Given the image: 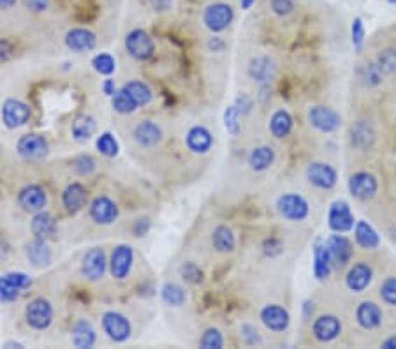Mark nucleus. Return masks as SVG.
<instances>
[{"label": "nucleus", "mask_w": 396, "mask_h": 349, "mask_svg": "<svg viewBox=\"0 0 396 349\" xmlns=\"http://www.w3.org/2000/svg\"><path fill=\"white\" fill-rule=\"evenodd\" d=\"M277 212L289 223H301L310 214V205L301 194L285 193L277 200Z\"/></svg>", "instance_id": "nucleus-2"}, {"label": "nucleus", "mask_w": 396, "mask_h": 349, "mask_svg": "<svg viewBox=\"0 0 396 349\" xmlns=\"http://www.w3.org/2000/svg\"><path fill=\"white\" fill-rule=\"evenodd\" d=\"M185 145L196 156H204L213 147V136L204 126H194L187 131Z\"/></svg>", "instance_id": "nucleus-22"}, {"label": "nucleus", "mask_w": 396, "mask_h": 349, "mask_svg": "<svg viewBox=\"0 0 396 349\" xmlns=\"http://www.w3.org/2000/svg\"><path fill=\"white\" fill-rule=\"evenodd\" d=\"M393 237H395V240H396V224H395V228H393Z\"/></svg>", "instance_id": "nucleus-62"}, {"label": "nucleus", "mask_w": 396, "mask_h": 349, "mask_svg": "<svg viewBox=\"0 0 396 349\" xmlns=\"http://www.w3.org/2000/svg\"><path fill=\"white\" fill-rule=\"evenodd\" d=\"M148 2L157 13L171 11V8H173V0H148Z\"/></svg>", "instance_id": "nucleus-55"}, {"label": "nucleus", "mask_w": 396, "mask_h": 349, "mask_svg": "<svg viewBox=\"0 0 396 349\" xmlns=\"http://www.w3.org/2000/svg\"><path fill=\"white\" fill-rule=\"evenodd\" d=\"M326 247L330 251L331 261H333V267H345L347 263H351L352 254H354V247H352V242L347 237H344L342 233L331 235L326 240Z\"/></svg>", "instance_id": "nucleus-18"}, {"label": "nucleus", "mask_w": 396, "mask_h": 349, "mask_svg": "<svg viewBox=\"0 0 396 349\" xmlns=\"http://www.w3.org/2000/svg\"><path fill=\"white\" fill-rule=\"evenodd\" d=\"M259 320L264 327L275 334H282L289 328L291 325V314L285 307L278 304H268L261 309Z\"/></svg>", "instance_id": "nucleus-10"}, {"label": "nucleus", "mask_w": 396, "mask_h": 349, "mask_svg": "<svg viewBox=\"0 0 396 349\" xmlns=\"http://www.w3.org/2000/svg\"><path fill=\"white\" fill-rule=\"evenodd\" d=\"M372 279H374V270L368 263L361 261V263H356L351 270L347 272V277H345V284L351 291L354 293H363L368 286H370Z\"/></svg>", "instance_id": "nucleus-25"}, {"label": "nucleus", "mask_w": 396, "mask_h": 349, "mask_svg": "<svg viewBox=\"0 0 396 349\" xmlns=\"http://www.w3.org/2000/svg\"><path fill=\"white\" fill-rule=\"evenodd\" d=\"M30 231H32L33 238H43L48 240L56 233V221L53 214L41 210V212L33 214L32 221H30Z\"/></svg>", "instance_id": "nucleus-29"}, {"label": "nucleus", "mask_w": 396, "mask_h": 349, "mask_svg": "<svg viewBox=\"0 0 396 349\" xmlns=\"http://www.w3.org/2000/svg\"><path fill=\"white\" fill-rule=\"evenodd\" d=\"M354 238L356 244H358L361 249L367 251L377 249L379 244H381V238H379L377 231H375L374 226H372L370 223H367V221H356Z\"/></svg>", "instance_id": "nucleus-32"}, {"label": "nucleus", "mask_w": 396, "mask_h": 349, "mask_svg": "<svg viewBox=\"0 0 396 349\" xmlns=\"http://www.w3.org/2000/svg\"><path fill=\"white\" fill-rule=\"evenodd\" d=\"M53 318H55V311L48 298L38 297L30 300L25 307V323L29 325L32 330L45 332L52 327Z\"/></svg>", "instance_id": "nucleus-1"}, {"label": "nucleus", "mask_w": 396, "mask_h": 349, "mask_svg": "<svg viewBox=\"0 0 396 349\" xmlns=\"http://www.w3.org/2000/svg\"><path fill=\"white\" fill-rule=\"evenodd\" d=\"M73 170L79 174V177H89L97 170V161L89 154H82V156L73 159Z\"/></svg>", "instance_id": "nucleus-44"}, {"label": "nucleus", "mask_w": 396, "mask_h": 349, "mask_svg": "<svg viewBox=\"0 0 396 349\" xmlns=\"http://www.w3.org/2000/svg\"><path fill=\"white\" fill-rule=\"evenodd\" d=\"M356 219L347 201L337 200L331 203L330 212H328V226L335 233H347L354 228Z\"/></svg>", "instance_id": "nucleus-9"}, {"label": "nucleus", "mask_w": 396, "mask_h": 349, "mask_svg": "<svg viewBox=\"0 0 396 349\" xmlns=\"http://www.w3.org/2000/svg\"><path fill=\"white\" fill-rule=\"evenodd\" d=\"M97 122L92 115H78L70 124V134L78 142H86L96 134Z\"/></svg>", "instance_id": "nucleus-35"}, {"label": "nucleus", "mask_w": 396, "mask_h": 349, "mask_svg": "<svg viewBox=\"0 0 396 349\" xmlns=\"http://www.w3.org/2000/svg\"><path fill=\"white\" fill-rule=\"evenodd\" d=\"M96 147H97V150H99L100 156H104V157H109V159H112V157L119 156V150H120L119 142H116L115 136H113L112 133L100 134V136L97 138Z\"/></svg>", "instance_id": "nucleus-39"}, {"label": "nucleus", "mask_w": 396, "mask_h": 349, "mask_svg": "<svg viewBox=\"0 0 396 349\" xmlns=\"http://www.w3.org/2000/svg\"><path fill=\"white\" fill-rule=\"evenodd\" d=\"M347 187L352 198L359 201H370L377 194L379 182L375 179V174L368 173V171H358V173L351 174Z\"/></svg>", "instance_id": "nucleus-8"}, {"label": "nucleus", "mask_w": 396, "mask_h": 349, "mask_svg": "<svg viewBox=\"0 0 396 349\" xmlns=\"http://www.w3.org/2000/svg\"><path fill=\"white\" fill-rule=\"evenodd\" d=\"M331 268H333V261H331L326 242L317 240L314 244V275L319 281H324L330 277Z\"/></svg>", "instance_id": "nucleus-30"}, {"label": "nucleus", "mask_w": 396, "mask_h": 349, "mask_svg": "<svg viewBox=\"0 0 396 349\" xmlns=\"http://www.w3.org/2000/svg\"><path fill=\"white\" fill-rule=\"evenodd\" d=\"M224 48H226V43H224L220 38H217V36L210 38V41H208V50H210V52L220 53L224 52Z\"/></svg>", "instance_id": "nucleus-56"}, {"label": "nucleus", "mask_w": 396, "mask_h": 349, "mask_svg": "<svg viewBox=\"0 0 396 349\" xmlns=\"http://www.w3.org/2000/svg\"><path fill=\"white\" fill-rule=\"evenodd\" d=\"M293 117L287 110H277V112L271 115L270 119V133L273 134L277 140H282V138H287L293 131Z\"/></svg>", "instance_id": "nucleus-34"}, {"label": "nucleus", "mask_w": 396, "mask_h": 349, "mask_svg": "<svg viewBox=\"0 0 396 349\" xmlns=\"http://www.w3.org/2000/svg\"><path fill=\"white\" fill-rule=\"evenodd\" d=\"M224 346L222 332L219 328H208L199 339V348L203 349H220Z\"/></svg>", "instance_id": "nucleus-43"}, {"label": "nucleus", "mask_w": 396, "mask_h": 349, "mask_svg": "<svg viewBox=\"0 0 396 349\" xmlns=\"http://www.w3.org/2000/svg\"><path fill=\"white\" fill-rule=\"evenodd\" d=\"M308 122L314 129L321 131V133H335L340 127L342 117L333 108L317 104V106H312L308 110Z\"/></svg>", "instance_id": "nucleus-12"}, {"label": "nucleus", "mask_w": 396, "mask_h": 349, "mask_svg": "<svg viewBox=\"0 0 396 349\" xmlns=\"http://www.w3.org/2000/svg\"><path fill=\"white\" fill-rule=\"evenodd\" d=\"M277 75V64L266 55L254 57L248 64V76H250L254 82L261 83V85H266Z\"/></svg>", "instance_id": "nucleus-24"}, {"label": "nucleus", "mask_w": 396, "mask_h": 349, "mask_svg": "<svg viewBox=\"0 0 396 349\" xmlns=\"http://www.w3.org/2000/svg\"><path fill=\"white\" fill-rule=\"evenodd\" d=\"M20 293H22L20 288H16L6 275H0V302L9 304V302L18 300Z\"/></svg>", "instance_id": "nucleus-46"}, {"label": "nucleus", "mask_w": 396, "mask_h": 349, "mask_svg": "<svg viewBox=\"0 0 396 349\" xmlns=\"http://www.w3.org/2000/svg\"><path fill=\"white\" fill-rule=\"evenodd\" d=\"M86 205H89V191L83 184L73 182L62 191V207L70 216L82 212Z\"/></svg>", "instance_id": "nucleus-19"}, {"label": "nucleus", "mask_w": 396, "mask_h": 349, "mask_svg": "<svg viewBox=\"0 0 396 349\" xmlns=\"http://www.w3.org/2000/svg\"><path fill=\"white\" fill-rule=\"evenodd\" d=\"M102 90H104V94H106V96L113 97V96H115V92H116L115 82H113V80H104Z\"/></svg>", "instance_id": "nucleus-57"}, {"label": "nucleus", "mask_w": 396, "mask_h": 349, "mask_svg": "<svg viewBox=\"0 0 396 349\" xmlns=\"http://www.w3.org/2000/svg\"><path fill=\"white\" fill-rule=\"evenodd\" d=\"M382 311L374 302H361L356 309V321L363 330H375L382 325Z\"/></svg>", "instance_id": "nucleus-26"}, {"label": "nucleus", "mask_w": 396, "mask_h": 349, "mask_svg": "<svg viewBox=\"0 0 396 349\" xmlns=\"http://www.w3.org/2000/svg\"><path fill=\"white\" fill-rule=\"evenodd\" d=\"M66 46L75 53H86L92 52L97 46V36L89 29H83V27H76V29H70L66 34Z\"/></svg>", "instance_id": "nucleus-20"}, {"label": "nucleus", "mask_w": 396, "mask_h": 349, "mask_svg": "<svg viewBox=\"0 0 396 349\" xmlns=\"http://www.w3.org/2000/svg\"><path fill=\"white\" fill-rule=\"evenodd\" d=\"M93 71L102 76H112L116 69V62L109 53H99L92 59Z\"/></svg>", "instance_id": "nucleus-40"}, {"label": "nucleus", "mask_w": 396, "mask_h": 349, "mask_svg": "<svg viewBox=\"0 0 396 349\" xmlns=\"http://www.w3.org/2000/svg\"><path fill=\"white\" fill-rule=\"evenodd\" d=\"M70 341H73V346L79 349H89L93 348L97 342V332L93 328V325L90 323L89 320L85 318H79L73 328H70Z\"/></svg>", "instance_id": "nucleus-27"}, {"label": "nucleus", "mask_w": 396, "mask_h": 349, "mask_svg": "<svg viewBox=\"0 0 396 349\" xmlns=\"http://www.w3.org/2000/svg\"><path fill=\"white\" fill-rule=\"evenodd\" d=\"M254 4H256V0H240V6L243 11H248Z\"/></svg>", "instance_id": "nucleus-60"}, {"label": "nucleus", "mask_w": 396, "mask_h": 349, "mask_svg": "<svg viewBox=\"0 0 396 349\" xmlns=\"http://www.w3.org/2000/svg\"><path fill=\"white\" fill-rule=\"evenodd\" d=\"M26 260L30 261V265L36 268H45L50 267L53 261V253L52 247L48 246V242L43 240V238H33L25 249Z\"/></svg>", "instance_id": "nucleus-28"}, {"label": "nucleus", "mask_w": 396, "mask_h": 349, "mask_svg": "<svg viewBox=\"0 0 396 349\" xmlns=\"http://www.w3.org/2000/svg\"><path fill=\"white\" fill-rule=\"evenodd\" d=\"M305 177H307L310 186L322 191L333 189L338 180L337 170H335L331 164L321 163V161H315V163L308 164L307 170H305Z\"/></svg>", "instance_id": "nucleus-7"}, {"label": "nucleus", "mask_w": 396, "mask_h": 349, "mask_svg": "<svg viewBox=\"0 0 396 349\" xmlns=\"http://www.w3.org/2000/svg\"><path fill=\"white\" fill-rule=\"evenodd\" d=\"M112 106L116 113H120V115H130V113H134L137 108H139L123 87L120 90H116L115 96L112 97Z\"/></svg>", "instance_id": "nucleus-38"}, {"label": "nucleus", "mask_w": 396, "mask_h": 349, "mask_svg": "<svg viewBox=\"0 0 396 349\" xmlns=\"http://www.w3.org/2000/svg\"><path fill=\"white\" fill-rule=\"evenodd\" d=\"M270 9L273 15L284 18L294 11V0H270Z\"/></svg>", "instance_id": "nucleus-50"}, {"label": "nucleus", "mask_w": 396, "mask_h": 349, "mask_svg": "<svg viewBox=\"0 0 396 349\" xmlns=\"http://www.w3.org/2000/svg\"><path fill=\"white\" fill-rule=\"evenodd\" d=\"M132 138L141 149H155L162 142L164 133L159 124L152 122V120H139L134 127Z\"/></svg>", "instance_id": "nucleus-17"}, {"label": "nucleus", "mask_w": 396, "mask_h": 349, "mask_svg": "<svg viewBox=\"0 0 396 349\" xmlns=\"http://www.w3.org/2000/svg\"><path fill=\"white\" fill-rule=\"evenodd\" d=\"M379 69L382 71V75L386 76H395L396 75V48H388L384 52L379 53L377 62Z\"/></svg>", "instance_id": "nucleus-41"}, {"label": "nucleus", "mask_w": 396, "mask_h": 349, "mask_svg": "<svg viewBox=\"0 0 396 349\" xmlns=\"http://www.w3.org/2000/svg\"><path fill=\"white\" fill-rule=\"evenodd\" d=\"M125 52L137 62H146L155 55V43L152 36L143 29L130 30L125 36Z\"/></svg>", "instance_id": "nucleus-3"}, {"label": "nucleus", "mask_w": 396, "mask_h": 349, "mask_svg": "<svg viewBox=\"0 0 396 349\" xmlns=\"http://www.w3.org/2000/svg\"><path fill=\"white\" fill-rule=\"evenodd\" d=\"M388 2H389V4H395L396 6V0H388Z\"/></svg>", "instance_id": "nucleus-63"}, {"label": "nucleus", "mask_w": 396, "mask_h": 349, "mask_svg": "<svg viewBox=\"0 0 396 349\" xmlns=\"http://www.w3.org/2000/svg\"><path fill=\"white\" fill-rule=\"evenodd\" d=\"M89 216L99 226H109L115 223L120 216V208L115 200H112L106 194L96 196L89 205Z\"/></svg>", "instance_id": "nucleus-6"}, {"label": "nucleus", "mask_w": 396, "mask_h": 349, "mask_svg": "<svg viewBox=\"0 0 396 349\" xmlns=\"http://www.w3.org/2000/svg\"><path fill=\"white\" fill-rule=\"evenodd\" d=\"M375 127L368 120H358L351 127V145L359 152H367L375 143Z\"/></svg>", "instance_id": "nucleus-21"}, {"label": "nucleus", "mask_w": 396, "mask_h": 349, "mask_svg": "<svg viewBox=\"0 0 396 349\" xmlns=\"http://www.w3.org/2000/svg\"><path fill=\"white\" fill-rule=\"evenodd\" d=\"M180 275H182L185 283L190 284H199L201 281H203V270H201L196 263L182 265V268H180Z\"/></svg>", "instance_id": "nucleus-48"}, {"label": "nucleus", "mask_w": 396, "mask_h": 349, "mask_svg": "<svg viewBox=\"0 0 396 349\" xmlns=\"http://www.w3.org/2000/svg\"><path fill=\"white\" fill-rule=\"evenodd\" d=\"M382 71L379 69L377 64H365L361 69H359V78L363 80L365 85L368 87H377L382 82Z\"/></svg>", "instance_id": "nucleus-42"}, {"label": "nucleus", "mask_w": 396, "mask_h": 349, "mask_svg": "<svg viewBox=\"0 0 396 349\" xmlns=\"http://www.w3.org/2000/svg\"><path fill=\"white\" fill-rule=\"evenodd\" d=\"M240 110H238L236 104L233 106H227V110L224 112V126H226L227 133L231 136H238L241 129V124H240Z\"/></svg>", "instance_id": "nucleus-45"}, {"label": "nucleus", "mask_w": 396, "mask_h": 349, "mask_svg": "<svg viewBox=\"0 0 396 349\" xmlns=\"http://www.w3.org/2000/svg\"><path fill=\"white\" fill-rule=\"evenodd\" d=\"M312 332L319 342H331L342 334V323L333 314H322L314 321Z\"/></svg>", "instance_id": "nucleus-23"}, {"label": "nucleus", "mask_w": 396, "mask_h": 349, "mask_svg": "<svg viewBox=\"0 0 396 349\" xmlns=\"http://www.w3.org/2000/svg\"><path fill=\"white\" fill-rule=\"evenodd\" d=\"M107 268V261H106V253H104L102 247H93L90 249L89 253L83 256L82 261V274L86 281L90 283H97L100 279L104 277Z\"/></svg>", "instance_id": "nucleus-14"}, {"label": "nucleus", "mask_w": 396, "mask_h": 349, "mask_svg": "<svg viewBox=\"0 0 396 349\" xmlns=\"http://www.w3.org/2000/svg\"><path fill=\"white\" fill-rule=\"evenodd\" d=\"M160 298L169 307H182L187 302L185 288L176 283H166L160 290Z\"/></svg>", "instance_id": "nucleus-36"}, {"label": "nucleus", "mask_w": 396, "mask_h": 349, "mask_svg": "<svg viewBox=\"0 0 396 349\" xmlns=\"http://www.w3.org/2000/svg\"><path fill=\"white\" fill-rule=\"evenodd\" d=\"M100 325H102V332L106 337L113 342H125L129 341L130 334H132V327L125 314L119 311H106L100 318Z\"/></svg>", "instance_id": "nucleus-5"}, {"label": "nucleus", "mask_w": 396, "mask_h": 349, "mask_svg": "<svg viewBox=\"0 0 396 349\" xmlns=\"http://www.w3.org/2000/svg\"><path fill=\"white\" fill-rule=\"evenodd\" d=\"M32 110L26 103L20 99H8L2 106V122L8 129H18L30 120Z\"/></svg>", "instance_id": "nucleus-13"}, {"label": "nucleus", "mask_w": 396, "mask_h": 349, "mask_svg": "<svg viewBox=\"0 0 396 349\" xmlns=\"http://www.w3.org/2000/svg\"><path fill=\"white\" fill-rule=\"evenodd\" d=\"M240 332H241V337H243L245 344H247V346H261V344H263V339H261L259 332L252 327V325H241Z\"/></svg>", "instance_id": "nucleus-51"}, {"label": "nucleus", "mask_w": 396, "mask_h": 349, "mask_svg": "<svg viewBox=\"0 0 396 349\" xmlns=\"http://www.w3.org/2000/svg\"><path fill=\"white\" fill-rule=\"evenodd\" d=\"M381 348H384V349H396V335H391V337L386 339V341L381 344Z\"/></svg>", "instance_id": "nucleus-59"}, {"label": "nucleus", "mask_w": 396, "mask_h": 349, "mask_svg": "<svg viewBox=\"0 0 396 349\" xmlns=\"http://www.w3.org/2000/svg\"><path fill=\"white\" fill-rule=\"evenodd\" d=\"M263 249L266 256H278V254L282 253V249H284V246H282V242L278 240V238H268V240L264 242Z\"/></svg>", "instance_id": "nucleus-54"}, {"label": "nucleus", "mask_w": 396, "mask_h": 349, "mask_svg": "<svg viewBox=\"0 0 396 349\" xmlns=\"http://www.w3.org/2000/svg\"><path fill=\"white\" fill-rule=\"evenodd\" d=\"M6 277H8L9 281L22 291L29 290V288L32 286V279H30L26 274H23V272H11V274H6Z\"/></svg>", "instance_id": "nucleus-52"}, {"label": "nucleus", "mask_w": 396, "mask_h": 349, "mask_svg": "<svg viewBox=\"0 0 396 349\" xmlns=\"http://www.w3.org/2000/svg\"><path fill=\"white\" fill-rule=\"evenodd\" d=\"M351 36H352V45L356 50H361L365 43V23L361 18L352 20L351 25Z\"/></svg>", "instance_id": "nucleus-49"}, {"label": "nucleus", "mask_w": 396, "mask_h": 349, "mask_svg": "<svg viewBox=\"0 0 396 349\" xmlns=\"http://www.w3.org/2000/svg\"><path fill=\"white\" fill-rule=\"evenodd\" d=\"M234 22V9L226 2H213L208 4L203 11V23L210 32H224Z\"/></svg>", "instance_id": "nucleus-4"}, {"label": "nucleus", "mask_w": 396, "mask_h": 349, "mask_svg": "<svg viewBox=\"0 0 396 349\" xmlns=\"http://www.w3.org/2000/svg\"><path fill=\"white\" fill-rule=\"evenodd\" d=\"M18 0H0V11H9L16 6Z\"/></svg>", "instance_id": "nucleus-58"}, {"label": "nucleus", "mask_w": 396, "mask_h": 349, "mask_svg": "<svg viewBox=\"0 0 396 349\" xmlns=\"http://www.w3.org/2000/svg\"><path fill=\"white\" fill-rule=\"evenodd\" d=\"M275 163V150L268 145L256 147L252 150L250 156H248V164L254 171L261 173V171H266L273 166Z\"/></svg>", "instance_id": "nucleus-33"}, {"label": "nucleus", "mask_w": 396, "mask_h": 349, "mask_svg": "<svg viewBox=\"0 0 396 349\" xmlns=\"http://www.w3.org/2000/svg\"><path fill=\"white\" fill-rule=\"evenodd\" d=\"M23 2H25V8L30 13H36V15L46 13L52 6V0H23Z\"/></svg>", "instance_id": "nucleus-53"}, {"label": "nucleus", "mask_w": 396, "mask_h": 349, "mask_svg": "<svg viewBox=\"0 0 396 349\" xmlns=\"http://www.w3.org/2000/svg\"><path fill=\"white\" fill-rule=\"evenodd\" d=\"M211 246L217 253L231 254L236 247V237L227 224H219L211 231Z\"/></svg>", "instance_id": "nucleus-31"}, {"label": "nucleus", "mask_w": 396, "mask_h": 349, "mask_svg": "<svg viewBox=\"0 0 396 349\" xmlns=\"http://www.w3.org/2000/svg\"><path fill=\"white\" fill-rule=\"evenodd\" d=\"M123 89L129 92V96L132 97L134 103H136L139 108L141 106H148V104L152 103L153 92H152V89L146 85V83L132 80V82H127L125 85H123Z\"/></svg>", "instance_id": "nucleus-37"}, {"label": "nucleus", "mask_w": 396, "mask_h": 349, "mask_svg": "<svg viewBox=\"0 0 396 349\" xmlns=\"http://www.w3.org/2000/svg\"><path fill=\"white\" fill-rule=\"evenodd\" d=\"M18 203L25 212L38 214L45 210L46 205H48V193L43 186L30 184L18 193Z\"/></svg>", "instance_id": "nucleus-16"}, {"label": "nucleus", "mask_w": 396, "mask_h": 349, "mask_svg": "<svg viewBox=\"0 0 396 349\" xmlns=\"http://www.w3.org/2000/svg\"><path fill=\"white\" fill-rule=\"evenodd\" d=\"M382 302L388 305L396 307V277H388L384 283L381 284V290H379Z\"/></svg>", "instance_id": "nucleus-47"}, {"label": "nucleus", "mask_w": 396, "mask_h": 349, "mask_svg": "<svg viewBox=\"0 0 396 349\" xmlns=\"http://www.w3.org/2000/svg\"><path fill=\"white\" fill-rule=\"evenodd\" d=\"M134 249L127 244H120L113 249L112 260H109V272L115 281H125L132 272Z\"/></svg>", "instance_id": "nucleus-11"}, {"label": "nucleus", "mask_w": 396, "mask_h": 349, "mask_svg": "<svg viewBox=\"0 0 396 349\" xmlns=\"http://www.w3.org/2000/svg\"><path fill=\"white\" fill-rule=\"evenodd\" d=\"M50 152L48 140L41 134H25L18 140V154L26 161L45 159Z\"/></svg>", "instance_id": "nucleus-15"}, {"label": "nucleus", "mask_w": 396, "mask_h": 349, "mask_svg": "<svg viewBox=\"0 0 396 349\" xmlns=\"http://www.w3.org/2000/svg\"><path fill=\"white\" fill-rule=\"evenodd\" d=\"M6 348H23V344H20V342H6Z\"/></svg>", "instance_id": "nucleus-61"}]
</instances>
